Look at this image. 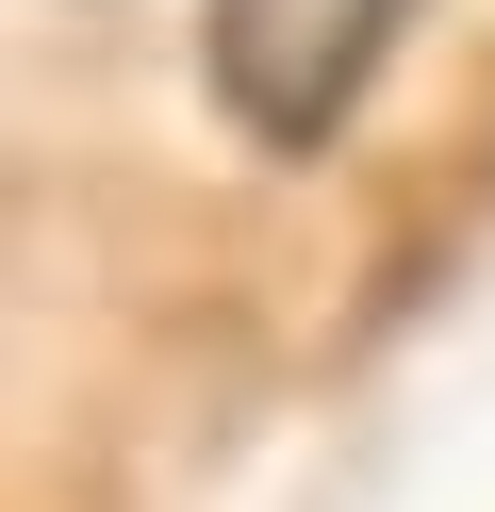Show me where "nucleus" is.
I'll list each match as a JSON object with an SVG mask.
<instances>
[{"instance_id": "nucleus-1", "label": "nucleus", "mask_w": 495, "mask_h": 512, "mask_svg": "<svg viewBox=\"0 0 495 512\" xmlns=\"http://www.w3.org/2000/svg\"><path fill=\"white\" fill-rule=\"evenodd\" d=\"M413 0H198V67L264 149H330V116L380 83Z\"/></svg>"}]
</instances>
